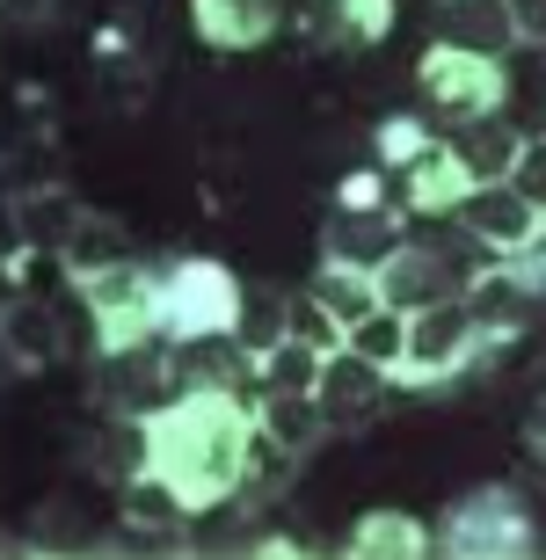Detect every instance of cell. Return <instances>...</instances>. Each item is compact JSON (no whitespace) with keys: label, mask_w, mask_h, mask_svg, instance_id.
Returning <instances> with one entry per match:
<instances>
[{"label":"cell","mask_w":546,"mask_h":560,"mask_svg":"<svg viewBox=\"0 0 546 560\" xmlns=\"http://www.w3.org/2000/svg\"><path fill=\"white\" fill-rule=\"evenodd\" d=\"M8 211H15V233L30 255H66V241L81 233L88 205L73 197V189H30V197H8Z\"/></svg>","instance_id":"cell-18"},{"label":"cell","mask_w":546,"mask_h":560,"mask_svg":"<svg viewBox=\"0 0 546 560\" xmlns=\"http://www.w3.org/2000/svg\"><path fill=\"white\" fill-rule=\"evenodd\" d=\"M474 364H488L481 320H474V299H444V306L408 313V357H400L394 386H416V394H438L452 378H466Z\"/></svg>","instance_id":"cell-4"},{"label":"cell","mask_w":546,"mask_h":560,"mask_svg":"<svg viewBox=\"0 0 546 560\" xmlns=\"http://www.w3.org/2000/svg\"><path fill=\"white\" fill-rule=\"evenodd\" d=\"M0 335H8V364H15V372H44V364H59V357L73 350V342H66L59 306L37 299V291H15V299H8Z\"/></svg>","instance_id":"cell-14"},{"label":"cell","mask_w":546,"mask_h":560,"mask_svg":"<svg viewBox=\"0 0 546 560\" xmlns=\"http://www.w3.org/2000/svg\"><path fill=\"white\" fill-rule=\"evenodd\" d=\"M292 335H299V342H314V350H342V342H350L342 320L321 306L314 291H292Z\"/></svg>","instance_id":"cell-31"},{"label":"cell","mask_w":546,"mask_h":560,"mask_svg":"<svg viewBox=\"0 0 546 560\" xmlns=\"http://www.w3.org/2000/svg\"><path fill=\"white\" fill-rule=\"evenodd\" d=\"M510 15H518V44L539 51L546 44V0H510Z\"/></svg>","instance_id":"cell-33"},{"label":"cell","mask_w":546,"mask_h":560,"mask_svg":"<svg viewBox=\"0 0 546 560\" xmlns=\"http://www.w3.org/2000/svg\"><path fill=\"white\" fill-rule=\"evenodd\" d=\"M400 183V205L416 211V219H452V211L466 205V197H474V183H466V167L452 161V145H430V153H416V161L400 167L394 175Z\"/></svg>","instance_id":"cell-15"},{"label":"cell","mask_w":546,"mask_h":560,"mask_svg":"<svg viewBox=\"0 0 546 560\" xmlns=\"http://www.w3.org/2000/svg\"><path fill=\"white\" fill-rule=\"evenodd\" d=\"M539 546V502L518 480H481L438 517V553L460 560H518Z\"/></svg>","instance_id":"cell-2"},{"label":"cell","mask_w":546,"mask_h":560,"mask_svg":"<svg viewBox=\"0 0 546 560\" xmlns=\"http://www.w3.org/2000/svg\"><path fill=\"white\" fill-rule=\"evenodd\" d=\"M241 299H248V284H241L226 262L183 255V262L161 270V328H169V342L233 335V328H241Z\"/></svg>","instance_id":"cell-5"},{"label":"cell","mask_w":546,"mask_h":560,"mask_svg":"<svg viewBox=\"0 0 546 560\" xmlns=\"http://www.w3.org/2000/svg\"><path fill=\"white\" fill-rule=\"evenodd\" d=\"M438 145V131L422 125V117H408V109H394V117H379V131H372V153H379V167H408L416 153H430Z\"/></svg>","instance_id":"cell-28"},{"label":"cell","mask_w":546,"mask_h":560,"mask_svg":"<svg viewBox=\"0 0 546 560\" xmlns=\"http://www.w3.org/2000/svg\"><path fill=\"white\" fill-rule=\"evenodd\" d=\"M408 248V219L400 211H358V205H328L321 219V262H350V270H379L386 255Z\"/></svg>","instance_id":"cell-10"},{"label":"cell","mask_w":546,"mask_h":560,"mask_svg":"<svg viewBox=\"0 0 546 560\" xmlns=\"http://www.w3.org/2000/svg\"><path fill=\"white\" fill-rule=\"evenodd\" d=\"M438 44L510 59L518 51V15H510V0H438Z\"/></svg>","instance_id":"cell-16"},{"label":"cell","mask_w":546,"mask_h":560,"mask_svg":"<svg viewBox=\"0 0 546 560\" xmlns=\"http://www.w3.org/2000/svg\"><path fill=\"white\" fill-rule=\"evenodd\" d=\"M81 313H88V328H95V350L169 342V328H161V270H147L139 255H125V262L81 277ZM95 350H88V357H95Z\"/></svg>","instance_id":"cell-3"},{"label":"cell","mask_w":546,"mask_h":560,"mask_svg":"<svg viewBox=\"0 0 546 560\" xmlns=\"http://www.w3.org/2000/svg\"><path fill=\"white\" fill-rule=\"evenodd\" d=\"M95 103L103 109H117V103L139 109L147 103V59H131V51L117 59V51H103V59H95Z\"/></svg>","instance_id":"cell-30"},{"label":"cell","mask_w":546,"mask_h":560,"mask_svg":"<svg viewBox=\"0 0 546 560\" xmlns=\"http://www.w3.org/2000/svg\"><path fill=\"white\" fill-rule=\"evenodd\" d=\"M241 350H277L284 335H292V291H277V284H248V299H241Z\"/></svg>","instance_id":"cell-24"},{"label":"cell","mask_w":546,"mask_h":560,"mask_svg":"<svg viewBox=\"0 0 546 560\" xmlns=\"http://www.w3.org/2000/svg\"><path fill=\"white\" fill-rule=\"evenodd\" d=\"M466 284H474V277H466L444 248H430V241H408L400 255H386V262H379V299H386L394 313L444 306V299H460Z\"/></svg>","instance_id":"cell-9"},{"label":"cell","mask_w":546,"mask_h":560,"mask_svg":"<svg viewBox=\"0 0 546 560\" xmlns=\"http://www.w3.org/2000/svg\"><path fill=\"white\" fill-rule=\"evenodd\" d=\"M51 8H59V0H8V22H15V30H37Z\"/></svg>","instance_id":"cell-35"},{"label":"cell","mask_w":546,"mask_h":560,"mask_svg":"<svg viewBox=\"0 0 546 560\" xmlns=\"http://www.w3.org/2000/svg\"><path fill=\"white\" fill-rule=\"evenodd\" d=\"M299 37L321 51H372L394 37V0H306Z\"/></svg>","instance_id":"cell-11"},{"label":"cell","mask_w":546,"mask_h":560,"mask_svg":"<svg viewBox=\"0 0 546 560\" xmlns=\"http://www.w3.org/2000/svg\"><path fill=\"white\" fill-rule=\"evenodd\" d=\"M525 452H532V466L546 474V394L532 400V416H525Z\"/></svg>","instance_id":"cell-34"},{"label":"cell","mask_w":546,"mask_h":560,"mask_svg":"<svg viewBox=\"0 0 546 560\" xmlns=\"http://www.w3.org/2000/svg\"><path fill=\"white\" fill-rule=\"evenodd\" d=\"M153 430V474L175 480V495L211 517L248 488V444H255V400L248 394H211L189 386L169 394L161 408H147Z\"/></svg>","instance_id":"cell-1"},{"label":"cell","mask_w":546,"mask_h":560,"mask_svg":"<svg viewBox=\"0 0 546 560\" xmlns=\"http://www.w3.org/2000/svg\"><path fill=\"white\" fill-rule=\"evenodd\" d=\"M15 546H22V553H59V546H66V553H81V546H95V532H88V517L73 510V502H44L37 532H22Z\"/></svg>","instance_id":"cell-27"},{"label":"cell","mask_w":546,"mask_h":560,"mask_svg":"<svg viewBox=\"0 0 546 560\" xmlns=\"http://www.w3.org/2000/svg\"><path fill=\"white\" fill-rule=\"evenodd\" d=\"M131 255V241H125V219H109V211H88L81 219V233L66 241V255H59V270L81 284V277H95V270H109V262H125Z\"/></svg>","instance_id":"cell-23"},{"label":"cell","mask_w":546,"mask_h":560,"mask_svg":"<svg viewBox=\"0 0 546 560\" xmlns=\"http://www.w3.org/2000/svg\"><path fill=\"white\" fill-rule=\"evenodd\" d=\"M416 95L438 109L444 125H474V117H503L510 103V66L488 51H460V44H430L416 59Z\"/></svg>","instance_id":"cell-6"},{"label":"cell","mask_w":546,"mask_h":560,"mask_svg":"<svg viewBox=\"0 0 546 560\" xmlns=\"http://www.w3.org/2000/svg\"><path fill=\"white\" fill-rule=\"evenodd\" d=\"M321 357H328V350H314V342L284 335L277 350H263V357H255V364H263V394H314Z\"/></svg>","instance_id":"cell-25"},{"label":"cell","mask_w":546,"mask_h":560,"mask_svg":"<svg viewBox=\"0 0 546 560\" xmlns=\"http://www.w3.org/2000/svg\"><path fill=\"white\" fill-rule=\"evenodd\" d=\"M444 145H452V161L466 167V183L481 189V183H510L525 131L510 125V117H474V125H452V131H444Z\"/></svg>","instance_id":"cell-17"},{"label":"cell","mask_w":546,"mask_h":560,"mask_svg":"<svg viewBox=\"0 0 546 560\" xmlns=\"http://www.w3.org/2000/svg\"><path fill=\"white\" fill-rule=\"evenodd\" d=\"M539 262H546V219H539Z\"/></svg>","instance_id":"cell-36"},{"label":"cell","mask_w":546,"mask_h":560,"mask_svg":"<svg viewBox=\"0 0 546 560\" xmlns=\"http://www.w3.org/2000/svg\"><path fill=\"white\" fill-rule=\"evenodd\" d=\"M342 546L358 560H422V553H438V532L422 517H408V510H364Z\"/></svg>","instance_id":"cell-20"},{"label":"cell","mask_w":546,"mask_h":560,"mask_svg":"<svg viewBox=\"0 0 546 560\" xmlns=\"http://www.w3.org/2000/svg\"><path fill=\"white\" fill-rule=\"evenodd\" d=\"M386 394H394V372H386V364H372V357H358L350 342L321 357L314 400L328 408V422H336V430H364V422H379Z\"/></svg>","instance_id":"cell-8"},{"label":"cell","mask_w":546,"mask_h":560,"mask_svg":"<svg viewBox=\"0 0 546 560\" xmlns=\"http://www.w3.org/2000/svg\"><path fill=\"white\" fill-rule=\"evenodd\" d=\"M88 474L103 480V488H125L131 474H147L153 466V430L139 408H109L103 422H95V436H88Z\"/></svg>","instance_id":"cell-13"},{"label":"cell","mask_w":546,"mask_h":560,"mask_svg":"<svg viewBox=\"0 0 546 560\" xmlns=\"http://www.w3.org/2000/svg\"><path fill=\"white\" fill-rule=\"evenodd\" d=\"M306 291H314L321 306L342 320V335L358 328V320H372L386 299H379V270H350V262H321L314 277H306Z\"/></svg>","instance_id":"cell-22"},{"label":"cell","mask_w":546,"mask_h":560,"mask_svg":"<svg viewBox=\"0 0 546 560\" xmlns=\"http://www.w3.org/2000/svg\"><path fill=\"white\" fill-rule=\"evenodd\" d=\"M452 219H460V233L488 255V262H518V255H539V219H546V211L532 205V197H518L510 183H481L460 211H452Z\"/></svg>","instance_id":"cell-7"},{"label":"cell","mask_w":546,"mask_h":560,"mask_svg":"<svg viewBox=\"0 0 546 560\" xmlns=\"http://www.w3.org/2000/svg\"><path fill=\"white\" fill-rule=\"evenodd\" d=\"M510 189H518V197H532V205L546 211V131H525L518 167H510Z\"/></svg>","instance_id":"cell-32"},{"label":"cell","mask_w":546,"mask_h":560,"mask_svg":"<svg viewBox=\"0 0 546 560\" xmlns=\"http://www.w3.org/2000/svg\"><path fill=\"white\" fill-rule=\"evenodd\" d=\"M197 517L183 495H175L169 474H131L125 488H117V524H139V532H161V539H183V524Z\"/></svg>","instance_id":"cell-21"},{"label":"cell","mask_w":546,"mask_h":560,"mask_svg":"<svg viewBox=\"0 0 546 560\" xmlns=\"http://www.w3.org/2000/svg\"><path fill=\"white\" fill-rule=\"evenodd\" d=\"M350 350L372 357V364H386V372H400V357H408V313L379 306L372 320H358V328H350Z\"/></svg>","instance_id":"cell-29"},{"label":"cell","mask_w":546,"mask_h":560,"mask_svg":"<svg viewBox=\"0 0 546 560\" xmlns=\"http://www.w3.org/2000/svg\"><path fill=\"white\" fill-rule=\"evenodd\" d=\"M189 30L211 51H263L284 30V0H189Z\"/></svg>","instance_id":"cell-12"},{"label":"cell","mask_w":546,"mask_h":560,"mask_svg":"<svg viewBox=\"0 0 546 560\" xmlns=\"http://www.w3.org/2000/svg\"><path fill=\"white\" fill-rule=\"evenodd\" d=\"M255 422H263V436H277L299 466L336 436V422H328V408H321L314 394H255Z\"/></svg>","instance_id":"cell-19"},{"label":"cell","mask_w":546,"mask_h":560,"mask_svg":"<svg viewBox=\"0 0 546 560\" xmlns=\"http://www.w3.org/2000/svg\"><path fill=\"white\" fill-rule=\"evenodd\" d=\"M59 183H66V161H59V145H51V131H30V139H15V153H8V197L59 189Z\"/></svg>","instance_id":"cell-26"}]
</instances>
